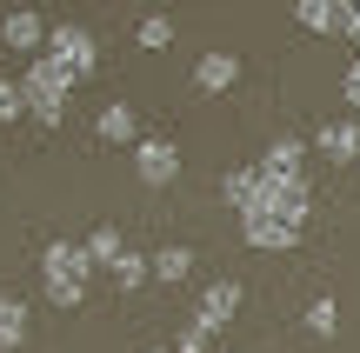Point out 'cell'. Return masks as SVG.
<instances>
[{
    "mask_svg": "<svg viewBox=\"0 0 360 353\" xmlns=\"http://www.w3.org/2000/svg\"><path fill=\"white\" fill-rule=\"evenodd\" d=\"M294 20L307 27V34H340V20H347V0H300Z\"/></svg>",
    "mask_w": 360,
    "mask_h": 353,
    "instance_id": "obj_13",
    "label": "cell"
},
{
    "mask_svg": "<svg viewBox=\"0 0 360 353\" xmlns=\"http://www.w3.org/2000/svg\"><path fill=\"white\" fill-rule=\"evenodd\" d=\"M40 287H47L53 307H80L94 287V253L87 240H53L47 253H40Z\"/></svg>",
    "mask_w": 360,
    "mask_h": 353,
    "instance_id": "obj_2",
    "label": "cell"
},
{
    "mask_svg": "<svg viewBox=\"0 0 360 353\" xmlns=\"http://www.w3.org/2000/svg\"><path fill=\"white\" fill-rule=\"evenodd\" d=\"M233 314H240V280H207L200 300H193V320H200L207 333H220Z\"/></svg>",
    "mask_w": 360,
    "mask_h": 353,
    "instance_id": "obj_7",
    "label": "cell"
},
{
    "mask_svg": "<svg viewBox=\"0 0 360 353\" xmlns=\"http://www.w3.org/2000/svg\"><path fill=\"white\" fill-rule=\"evenodd\" d=\"M27 333H34V314H27V300H13V293H0V353H20Z\"/></svg>",
    "mask_w": 360,
    "mask_h": 353,
    "instance_id": "obj_12",
    "label": "cell"
},
{
    "mask_svg": "<svg viewBox=\"0 0 360 353\" xmlns=\"http://www.w3.org/2000/svg\"><path fill=\"white\" fill-rule=\"evenodd\" d=\"M141 47L147 53H167L174 47V20H167V13H147V20H141Z\"/></svg>",
    "mask_w": 360,
    "mask_h": 353,
    "instance_id": "obj_19",
    "label": "cell"
},
{
    "mask_svg": "<svg viewBox=\"0 0 360 353\" xmlns=\"http://www.w3.org/2000/svg\"><path fill=\"white\" fill-rule=\"evenodd\" d=\"M307 220H314V187L307 180L300 187H267L260 180L254 207L240 213V234H247V247H260V253H294L300 234H307Z\"/></svg>",
    "mask_w": 360,
    "mask_h": 353,
    "instance_id": "obj_1",
    "label": "cell"
},
{
    "mask_svg": "<svg viewBox=\"0 0 360 353\" xmlns=\"http://www.w3.org/2000/svg\"><path fill=\"white\" fill-rule=\"evenodd\" d=\"M340 40H354V53H360V0H347V20H340Z\"/></svg>",
    "mask_w": 360,
    "mask_h": 353,
    "instance_id": "obj_22",
    "label": "cell"
},
{
    "mask_svg": "<svg viewBox=\"0 0 360 353\" xmlns=\"http://www.w3.org/2000/svg\"><path fill=\"white\" fill-rule=\"evenodd\" d=\"M94 127H101V140H114V147H141V120H134L127 100H107Z\"/></svg>",
    "mask_w": 360,
    "mask_h": 353,
    "instance_id": "obj_11",
    "label": "cell"
},
{
    "mask_svg": "<svg viewBox=\"0 0 360 353\" xmlns=\"http://www.w3.org/2000/svg\"><path fill=\"white\" fill-rule=\"evenodd\" d=\"M207 347H214V333L187 314V320H180V333H174V353H207Z\"/></svg>",
    "mask_w": 360,
    "mask_h": 353,
    "instance_id": "obj_20",
    "label": "cell"
},
{
    "mask_svg": "<svg viewBox=\"0 0 360 353\" xmlns=\"http://www.w3.org/2000/svg\"><path fill=\"white\" fill-rule=\"evenodd\" d=\"M340 93H347V100L360 107V53H354V60H347V74H340Z\"/></svg>",
    "mask_w": 360,
    "mask_h": 353,
    "instance_id": "obj_23",
    "label": "cell"
},
{
    "mask_svg": "<svg viewBox=\"0 0 360 353\" xmlns=\"http://www.w3.org/2000/svg\"><path fill=\"white\" fill-rule=\"evenodd\" d=\"M47 53H53V60H60L74 80H87L94 67H101V40H94L80 20H53V34H47Z\"/></svg>",
    "mask_w": 360,
    "mask_h": 353,
    "instance_id": "obj_4",
    "label": "cell"
},
{
    "mask_svg": "<svg viewBox=\"0 0 360 353\" xmlns=\"http://www.w3.org/2000/svg\"><path fill=\"white\" fill-rule=\"evenodd\" d=\"M27 114V87L20 80H0V120H20Z\"/></svg>",
    "mask_w": 360,
    "mask_h": 353,
    "instance_id": "obj_21",
    "label": "cell"
},
{
    "mask_svg": "<svg viewBox=\"0 0 360 353\" xmlns=\"http://www.w3.org/2000/svg\"><path fill=\"white\" fill-rule=\"evenodd\" d=\"M187 274H193V247H160V253H154V280L180 287Z\"/></svg>",
    "mask_w": 360,
    "mask_h": 353,
    "instance_id": "obj_16",
    "label": "cell"
},
{
    "mask_svg": "<svg viewBox=\"0 0 360 353\" xmlns=\"http://www.w3.org/2000/svg\"><path fill=\"white\" fill-rule=\"evenodd\" d=\"M47 34H53V27L40 20L34 7H13L7 20H0V40H7L13 53H34V60H40V47H47Z\"/></svg>",
    "mask_w": 360,
    "mask_h": 353,
    "instance_id": "obj_8",
    "label": "cell"
},
{
    "mask_svg": "<svg viewBox=\"0 0 360 353\" xmlns=\"http://www.w3.org/2000/svg\"><path fill=\"white\" fill-rule=\"evenodd\" d=\"M20 87H27V114H34L40 127H60V120H67V107H74V87H80V80L67 74L53 53H40V60L20 74Z\"/></svg>",
    "mask_w": 360,
    "mask_h": 353,
    "instance_id": "obj_3",
    "label": "cell"
},
{
    "mask_svg": "<svg viewBox=\"0 0 360 353\" xmlns=\"http://www.w3.org/2000/svg\"><path fill=\"white\" fill-rule=\"evenodd\" d=\"M193 87H200V93H227V87H240V53H227V47L200 53V60H193Z\"/></svg>",
    "mask_w": 360,
    "mask_h": 353,
    "instance_id": "obj_10",
    "label": "cell"
},
{
    "mask_svg": "<svg viewBox=\"0 0 360 353\" xmlns=\"http://www.w3.org/2000/svg\"><path fill=\"white\" fill-rule=\"evenodd\" d=\"M314 147L327 154V167H354L360 160V120H321Z\"/></svg>",
    "mask_w": 360,
    "mask_h": 353,
    "instance_id": "obj_9",
    "label": "cell"
},
{
    "mask_svg": "<svg viewBox=\"0 0 360 353\" xmlns=\"http://www.w3.org/2000/svg\"><path fill=\"white\" fill-rule=\"evenodd\" d=\"M354 173H360V160H354Z\"/></svg>",
    "mask_w": 360,
    "mask_h": 353,
    "instance_id": "obj_25",
    "label": "cell"
},
{
    "mask_svg": "<svg viewBox=\"0 0 360 353\" xmlns=\"http://www.w3.org/2000/svg\"><path fill=\"white\" fill-rule=\"evenodd\" d=\"M134 180L141 187H174L180 180V147L167 133H141V147H134Z\"/></svg>",
    "mask_w": 360,
    "mask_h": 353,
    "instance_id": "obj_5",
    "label": "cell"
},
{
    "mask_svg": "<svg viewBox=\"0 0 360 353\" xmlns=\"http://www.w3.org/2000/svg\"><path fill=\"white\" fill-rule=\"evenodd\" d=\"M307 333H314V340H334V333H340V300H334V293H321V300L307 307Z\"/></svg>",
    "mask_w": 360,
    "mask_h": 353,
    "instance_id": "obj_17",
    "label": "cell"
},
{
    "mask_svg": "<svg viewBox=\"0 0 360 353\" xmlns=\"http://www.w3.org/2000/svg\"><path fill=\"white\" fill-rule=\"evenodd\" d=\"M254 167H260V180H267V187H300V180H307V140L281 133V140H274Z\"/></svg>",
    "mask_w": 360,
    "mask_h": 353,
    "instance_id": "obj_6",
    "label": "cell"
},
{
    "mask_svg": "<svg viewBox=\"0 0 360 353\" xmlns=\"http://www.w3.org/2000/svg\"><path fill=\"white\" fill-rule=\"evenodd\" d=\"M87 253H94V267H114L120 253H127V240H120L114 227H94V234H87Z\"/></svg>",
    "mask_w": 360,
    "mask_h": 353,
    "instance_id": "obj_18",
    "label": "cell"
},
{
    "mask_svg": "<svg viewBox=\"0 0 360 353\" xmlns=\"http://www.w3.org/2000/svg\"><path fill=\"white\" fill-rule=\"evenodd\" d=\"M254 194H260V167H227V173H220V200H227L233 213L254 207Z\"/></svg>",
    "mask_w": 360,
    "mask_h": 353,
    "instance_id": "obj_14",
    "label": "cell"
},
{
    "mask_svg": "<svg viewBox=\"0 0 360 353\" xmlns=\"http://www.w3.org/2000/svg\"><path fill=\"white\" fill-rule=\"evenodd\" d=\"M147 353H167V347H147Z\"/></svg>",
    "mask_w": 360,
    "mask_h": 353,
    "instance_id": "obj_24",
    "label": "cell"
},
{
    "mask_svg": "<svg viewBox=\"0 0 360 353\" xmlns=\"http://www.w3.org/2000/svg\"><path fill=\"white\" fill-rule=\"evenodd\" d=\"M107 274H114V287H120V293H141L147 280H154V260H147V253H120Z\"/></svg>",
    "mask_w": 360,
    "mask_h": 353,
    "instance_id": "obj_15",
    "label": "cell"
}]
</instances>
